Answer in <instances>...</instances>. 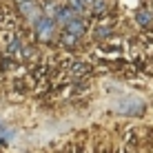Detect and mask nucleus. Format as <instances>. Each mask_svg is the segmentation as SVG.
Instances as JSON below:
<instances>
[{
	"instance_id": "423d86ee",
	"label": "nucleus",
	"mask_w": 153,
	"mask_h": 153,
	"mask_svg": "<svg viewBox=\"0 0 153 153\" xmlns=\"http://www.w3.org/2000/svg\"><path fill=\"white\" fill-rule=\"evenodd\" d=\"M135 22L142 25V27H149V25L153 22V16H151V11H146V9H140V11L135 13Z\"/></svg>"
},
{
	"instance_id": "39448f33",
	"label": "nucleus",
	"mask_w": 153,
	"mask_h": 153,
	"mask_svg": "<svg viewBox=\"0 0 153 153\" xmlns=\"http://www.w3.org/2000/svg\"><path fill=\"white\" fill-rule=\"evenodd\" d=\"M76 16H80V13H78L76 9H71L69 4H67V7H60V9H58V13H56V18H53V20H56V25H62V27H65L69 20L76 18Z\"/></svg>"
},
{
	"instance_id": "6e6552de",
	"label": "nucleus",
	"mask_w": 153,
	"mask_h": 153,
	"mask_svg": "<svg viewBox=\"0 0 153 153\" xmlns=\"http://www.w3.org/2000/svg\"><path fill=\"white\" fill-rule=\"evenodd\" d=\"M58 9H60V7H58L56 2H47V4H45V9H42V13H45L47 18H56Z\"/></svg>"
},
{
	"instance_id": "f257e3e1",
	"label": "nucleus",
	"mask_w": 153,
	"mask_h": 153,
	"mask_svg": "<svg viewBox=\"0 0 153 153\" xmlns=\"http://www.w3.org/2000/svg\"><path fill=\"white\" fill-rule=\"evenodd\" d=\"M33 29H36V36L40 40H51L53 38V31H56V20L53 18H47V16H40L38 20L33 22Z\"/></svg>"
},
{
	"instance_id": "9d476101",
	"label": "nucleus",
	"mask_w": 153,
	"mask_h": 153,
	"mask_svg": "<svg viewBox=\"0 0 153 153\" xmlns=\"http://www.w3.org/2000/svg\"><path fill=\"white\" fill-rule=\"evenodd\" d=\"M18 49H20V40H18V38H11V40H9V47H7V51H9V53H16Z\"/></svg>"
},
{
	"instance_id": "9b49d317",
	"label": "nucleus",
	"mask_w": 153,
	"mask_h": 153,
	"mask_svg": "<svg viewBox=\"0 0 153 153\" xmlns=\"http://www.w3.org/2000/svg\"><path fill=\"white\" fill-rule=\"evenodd\" d=\"M16 2H18V4H20V2H27V0H16Z\"/></svg>"
},
{
	"instance_id": "20e7f679",
	"label": "nucleus",
	"mask_w": 153,
	"mask_h": 153,
	"mask_svg": "<svg viewBox=\"0 0 153 153\" xmlns=\"http://www.w3.org/2000/svg\"><path fill=\"white\" fill-rule=\"evenodd\" d=\"M65 31L71 36H76V38H80V36L87 31V20L82 18V16H76L73 20H69V22L65 25Z\"/></svg>"
},
{
	"instance_id": "f03ea898",
	"label": "nucleus",
	"mask_w": 153,
	"mask_h": 153,
	"mask_svg": "<svg viewBox=\"0 0 153 153\" xmlns=\"http://www.w3.org/2000/svg\"><path fill=\"white\" fill-rule=\"evenodd\" d=\"M118 111L122 115H140L144 111V102L140 98H133V96H126L118 102Z\"/></svg>"
},
{
	"instance_id": "1a4fd4ad",
	"label": "nucleus",
	"mask_w": 153,
	"mask_h": 153,
	"mask_svg": "<svg viewBox=\"0 0 153 153\" xmlns=\"http://www.w3.org/2000/svg\"><path fill=\"white\" fill-rule=\"evenodd\" d=\"M76 36H71V33H67V31H65V36H62V45H67V47H73V45H76Z\"/></svg>"
},
{
	"instance_id": "0eeeda50",
	"label": "nucleus",
	"mask_w": 153,
	"mask_h": 153,
	"mask_svg": "<svg viewBox=\"0 0 153 153\" xmlns=\"http://www.w3.org/2000/svg\"><path fill=\"white\" fill-rule=\"evenodd\" d=\"M91 11L96 13V16H100V13H104V9H107V4H104V0H91Z\"/></svg>"
},
{
	"instance_id": "7ed1b4c3",
	"label": "nucleus",
	"mask_w": 153,
	"mask_h": 153,
	"mask_svg": "<svg viewBox=\"0 0 153 153\" xmlns=\"http://www.w3.org/2000/svg\"><path fill=\"white\" fill-rule=\"evenodd\" d=\"M18 7H20V13H22L25 18L29 20V22H36V20H38L40 16H42V13H40V7L36 4V0H27V2H20Z\"/></svg>"
}]
</instances>
